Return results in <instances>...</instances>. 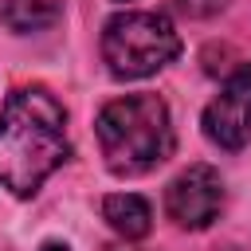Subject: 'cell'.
<instances>
[{
    "label": "cell",
    "mask_w": 251,
    "mask_h": 251,
    "mask_svg": "<svg viewBox=\"0 0 251 251\" xmlns=\"http://www.w3.org/2000/svg\"><path fill=\"white\" fill-rule=\"evenodd\" d=\"M43 251H71V247H63V243H47Z\"/></svg>",
    "instance_id": "cell-9"
},
{
    "label": "cell",
    "mask_w": 251,
    "mask_h": 251,
    "mask_svg": "<svg viewBox=\"0 0 251 251\" xmlns=\"http://www.w3.org/2000/svg\"><path fill=\"white\" fill-rule=\"evenodd\" d=\"M102 220H106L118 235L141 239V235H149V227H153V208H149V200L137 196V192H110V196L102 200Z\"/></svg>",
    "instance_id": "cell-6"
},
{
    "label": "cell",
    "mask_w": 251,
    "mask_h": 251,
    "mask_svg": "<svg viewBox=\"0 0 251 251\" xmlns=\"http://www.w3.org/2000/svg\"><path fill=\"white\" fill-rule=\"evenodd\" d=\"M67 114L43 86H20L0 106V188L27 200L67 161Z\"/></svg>",
    "instance_id": "cell-1"
},
{
    "label": "cell",
    "mask_w": 251,
    "mask_h": 251,
    "mask_svg": "<svg viewBox=\"0 0 251 251\" xmlns=\"http://www.w3.org/2000/svg\"><path fill=\"white\" fill-rule=\"evenodd\" d=\"M220 208H224V180L212 165H188L165 188V212L176 227L200 231L220 216Z\"/></svg>",
    "instance_id": "cell-4"
},
{
    "label": "cell",
    "mask_w": 251,
    "mask_h": 251,
    "mask_svg": "<svg viewBox=\"0 0 251 251\" xmlns=\"http://www.w3.org/2000/svg\"><path fill=\"white\" fill-rule=\"evenodd\" d=\"M94 133L114 176H141L173 153V118L157 94L114 98L102 106Z\"/></svg>",
    "instance_id": "cell-2"
},
{
    "label": "cell",
    "mask_w": 251,
    "mask_h": 251,
    "mask_svg": "<svg viewBox=\"0 0 251 251\" xmlns=\"http://www.w3.org/2000/svg\"><path fill=\"white\" fill-rule=\"evenodd\" d=\"M176 8H180L184 16H192V20H208V16L224 12L227 0H176Z\"/></svg>",
    "instance_id": "cell-8"
},
{
    "label": "cell",
    "mask_w": 251,
    "mask_h": 251,
    "mask_svg": "<svg viewBox=\"0 0 251 251\" xmlns=\"http://www.w3.org/2000/svg\"><path fill=\"white\" fill-rule=\"evenodd\" d=\"M59 16H63V0H0V24L20 35L43 31L59 24Z\"/></svg>",
    "instance_id": "cell-7"
},
{
    "label": "cell",
    "mask_w": 251,
    "mask_h": 251,
    "mask_svg": "<svg viewBox=\"0 0 251 251\" xmlns=\"http://www.w3.org/2000/svg\"><path fill=\"white\" fill-rule=\"evenodd\" d=\"M204 133L220 149H243L251 141V63L231 71L220 94L204 106Z\"/></svg>",
    "instance_id": "cell-5"
},
{
    "label": "cell",
    "mask_w": 251,
    "mask_h": 251,
    "mask_svg": "<svg viewBox=\"0 0 251 251\" xmlns=\"http://www.w3.org/2000/svg\"><path fill=\"white\" fill-rule=\"evenodd\" d=\"M180 55V35L161 12H118L102 27V63L114 78H145Z\"/></svg>",
    "instance_id": "cell-3"
}]
</instances>
